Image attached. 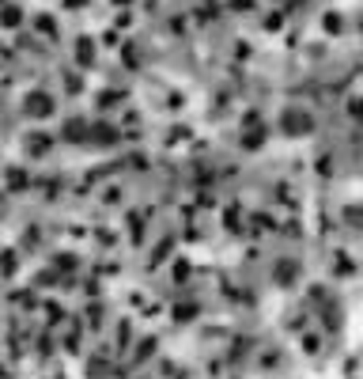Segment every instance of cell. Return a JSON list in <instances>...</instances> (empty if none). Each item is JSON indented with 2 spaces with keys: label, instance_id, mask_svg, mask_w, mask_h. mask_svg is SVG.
Masks as SVG:
<instances>
[]
</instances>
